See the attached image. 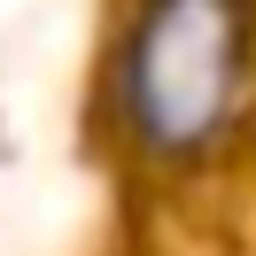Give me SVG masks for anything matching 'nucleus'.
I'll return each instance as SVG.
<instances>
[{"label":"nucleus","mask_w":256,"mask_h":256,"mask_svg":"<svg viewBox=\"0 0 256 256\" xmlns=\"http://www.w3.org/2000/svg\"><path fill=\"white\" fill-rule=\"evenodd\" d=\"M101 109L148 171H210L256 116V0H124Z\"/></svg>","instance_id":"obj_1"}]
</instances>
